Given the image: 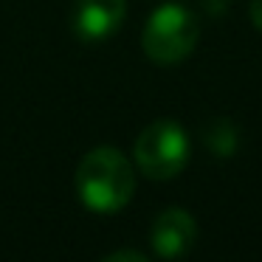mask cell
<instances>
[{"label": "cell", "mask_w": 262, "mask_h": 262, "mask_svg": "<svg viewBox=\"0 0 262 262\" xmlns=\"http://www.w3.org/2000/svg\"><path fill=\"white\" fill-rule=\"evenodd\" d=\"M119 259H136V262H144L147 256L138 254V251H116V254L107 256V262H119Z\"/></svg>", "instance_id": "7"}, {"label": "cell", "mask_w": 262, "mask_h": 262, "mask_svg": "<svg viewBox=\"0 0 262 262\" xmlns=\"http://www.w3.org/2000/svg\"><path fill=\"white\" fill-rule=\"evenodd\" d=\"M198 237V226H194L192 214L183 209H166L164 214H158V220L152 223V248L164 259H175L183 256L194 245Z\"/></svg>", "instance_id": "5"}, {"label": "cell", "mask_w": 262, "mask_h": 262, "mask_svg": "<svg viewBox=\"0 0 262 262\" xmlns=\"http://www.w3.org/2000/svg\"><path fill=\"white\" fill-rule=\"evenodd\" d=\"M200 26L189 9L183 6H161L144 26L141 46L144 54L155 65H178L194 51Z\"/></svg>", "instance_id": "2"}, {"label": "cell", "mask_w": 262, "mask_h": 262, "mask_svg": "<svg viewBox=\"0 0 262 262\" xmlns=\"http://www.w3.org/2000/svg\"><path fill=\"white\" fill-rule=\"evenodd\" d=\"M189 138L178 121L161 119L144 127L136 138V164L152 181H169L186 166Z\"/></svg>", "instance_id": "3"}, {"label": "cell", "mask_w": 262, "mask_h": 262, "mask_svg": "<svg viewBox=\"0 0 262 262\" xmlns=\"http://www.w3.org/2000/svg\"><path fill=\"white\" fill-rule=\"evenodd\" d=\"M251 20L262 31V0H251Z\"/></svg>", "instance_id": "8"}, {"label": "cell", "mask_w": 262, "mask_h": 262, "mask_svg": "<svg viewBox=\"0 0 262 262\" xmlns=\"http://www.w3.org/2000/svg\"><path fill=\"white\" fill-rule=\"evenodd\" d=\"M136 172L130 161L113 147H96L76 166V192L91 211L110 214L130 203Z\"/></svg>", "instance_id": "1"}, {"label": "cell", "mask_w": 262, "mask_h": 262, "mask_svg": "<svg viewBox=\"0 0 262 262\" xmlns=\"http://www.w3.org/2000/svg\"><path fill=\"white\" fill-rule=\"evenodd\" d=\"M237 141H239V133L228 119H214L203 127V144L214 155H231L237 149Z\"/></svg>", "instance_id": "6"}, {"label": "cell", "mask_w": 262, "mask_h": 262, "mask_svg": "<svg viewBox=\"0 0 262 262\" xmlns=\"http://www.w3.org/2000/svg\"><path fill=\"white\" fill-rule=\"evenodd\" d=\"M127 14L124 0H76L71 12L74 34L85 42H102L121 29Z\"/></svg>", "instance_id": "4"}]
</instances>
